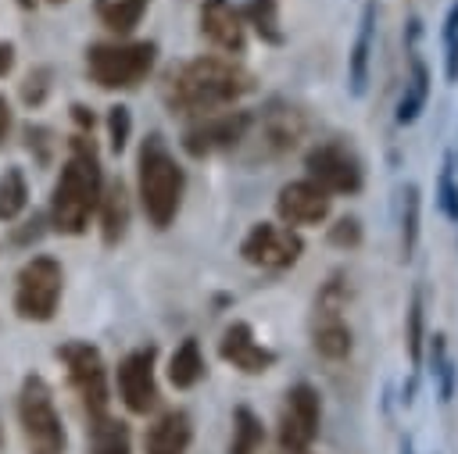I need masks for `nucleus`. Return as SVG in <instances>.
<instances>
[{
    "label": "nucleus",
    "mask_w": 458,
    "mask_h": 454,
    "mask_svg": "<svg viewBox=\"0 0 458 454\" xmlns=\"http://www.w3.org/2000/svg\"><path fill=\"white\" fill-rule=\"evenodd\" d=\"M240 254H243V261H247V265H258V268H272V272H279V268H290V265H297V261H301L304 243H301V236H297L290 225L258 222V225L243 236Z\"/></svg>",
    "instance_id": "f8f14e48"
},
{
    "label": "nucleus",
    "mask_w": 458,
    "mask_h": 454,
    "mask_svg": "<svg viewBox=\"0 0 458 454\" xmlns=\"http://www.w3.org/2000/svg\"><path fill=\"white\" fill-rule=\"evenodd\" d=\"M93 454H129V429L111 418L93 422Z\"/></svg>",
    "instance_id": "cd10ccee"
},
{
    "label": "nucleus",
    "mask_w": 458,
    "mask_h": 454,
    "mask_svg": "<svg viewBox=\"0 0 458 454\" xmlns=\"http://www.w3.org/2000/svg\"><path fill=\"white\" fill-rule=\"evenodd\" d=\"M57 357L68 365V379L75 386V393L82 397L89 418H107V368H104V357L97 347L89 343H64L57 350Z\"/></svg>",
    "instance_id": "9d476101"
},
{
    "label": "nucleus",
    "mask_w": 458,
    "mask_h": 454,
    "mask_svg": "<svg viewBox=\"0 0 458 454\" xmlns=\"http://www.w3.org/2000/svg\"><path fill=\"white\" fill-rule=\"evenodd\" d=\"M129 129H132L129 107L114 104V107L107 111V136H111V150H114V154H118V150H125V143H129Z\"/></svg>",
    "instance_id": "2f4dec72"
},
{
    "label": "nucleus",
    "mask_w": 458,
    "mask_h": 454,
    "mask_svg": "<svg viewBox=\"0 0 458 454\" xmlns=\"http://www.w3.org/2000/svg\"><path fill=\"white\" fill-rule=\"evenodd\" d=\"M426 97H429V71H426V61L419 57V50H415V43H411V75H408L404 97H401V104H397V122H401V125L415 122L419 111H422V104H426Z\"/></svg>",
    "instance_id": "412c9836"
},
{
    "label": "nucleus",
    "mask_w": 458,
    "mask_h": 454,
    "mask_svg": "<svg viewBox=\"0 0 458 454\" xmlns=\"http://www.w3.org/2000/svg\"><path fill=\"white\" fill-rule=\"evenodd\" d=\"M193 440V422L186 411H165L147 429V454H186Z\"/></svg>",
    "instance_id": "6ab92c4d"
},
{
    "label": "nucleus",
    "mask_w": 458,
    "mask_h": 454,
    "mask_svg": "<svg viewBox=\"0 0 458 454\" xmlns=\"http://www.w3.org/2000/svg\"><path fill=\"white\" fill-rule=\"evenodd\" d=\"M437 204H440V211H444L451 222H458V186H454V164H451V157H447V161H444V168H440Z\"/></svg>",
    "instance_id": "7c9ffc66"
},
{
    "label": "nucleus",
    "mask_w": 458,
    "mask_h": 454,
    "mask_svg": "<svg viewBox=\"0 0 458 454\" xmlns=\"http://www.w3.org/2000/svg\"><path fill=\"white\" fill-rule=\"evenodd\" d=\"M200 375H204L200 347H197V340H182L168 357V379H172L175 390H190V386L200 383Z\"/></svg>",
    "instance_id": "4be33fe9"
},
{
    "label": "nucleus",
    "mask_w": 458,
    "mask_h": 454,
    "mask_svg": "<svg viewBox=\"0 0 458 454\" xmlns=\"http://www.w3.org/2000/svg\"><path fill=\"white\" fill-rule=\"evenodd\" d=\"M57 300H61V265L54 257H32L18 272L14 311L29 322H47L54 318Z\"/></svg>",
    "instance_id": "6e6552de"
},
{
    "label": "nucleus",
    "mask_w": 458,
    "mask_h": 454,
    "mask_svg": "<svg viewBox=\"0 0 458 454\" xmlns=\"http://www.w3.org/2000/svg\"><path fill=\"white\" fill-rule=\"evenodd\" d=\"M422 318H426V311H422V290H411V304H408V332H404V343H408V357H411V365H419L422 361Z\"/></svg>",
    "instance_id": "c85d7f7f"
},
{
    "label": "nucleus",
    "mask_w": 458,
    "mask_h": 454,
    "mask_svg": "<svg viewBox=\"0 0 458 454\" xmlns=\"http://www.w3.org/2000/svg\"><path fill=\"white\" fill-rule=\"evenodd\" d=\"M372 32H376V4L369 0V4L361 7V21H358L354 46H351V57H347V82H351V93H354V97H361V93H365V86H369Z\"/></svg>",
    "instance_id": "a211bd4d"
},
{
    "label": "nucleus",
    "mask_w": 458,
    "mask_h": 454,
    "mask_svg": "<svg viewBox=\"0 0 458 454\" xmlns=\"http://www.w3.org/2000/svg\"><path fill=\"white\" fill-rule=\"evenodd\" d=\"M265 443V429L261 418L250 408H236L233 411V440H229V454H261Z\"/></svg>",
    "instance_id": "5701e85b"
},
{
    "label": "nucleus",
    "mask_w": 458,
    "mask_h": 454,
    "mask_svg": "<svg viewBox=\"0 0 458 454\" xmlns=\"http://www.w3.org/2000/svg\"><path fill=\"white\" fill-rule=\"evenodd\" d=\"M118 390L132 415H147L157 404V383H154V347H140L122 357L118 365Z\"/></svg>",
    "instance_id": "4468645a"
},
{
    "label": "nucleus",
    "mask_w": 458,
    "mask_h": 454,
    "mask_svg": "<svg viewBox=\"0 0 458 454\" xmlns=\"http://www.w3.org/2000/svg\"><path fill=\"white\" fill-rule=\"evenodd\" d=\"M247 21L265 43H283V25H279V0H247Z\"/></svg>",
    "instance_id": "a878e982"
},
{
    "label": "nucleus",
    "mask_w": 458,
    "mask_h": 454,
    "mask_svg": "<svg viewBox=\"0 0 458 454\" xmlns=\"http://www.w3.org/2000/svg\"><path fill=\"white\" fill-rule=\"evenodd\" d=\"M100 225H104V243H118L125 236V225H129V193L125 186L114 179L104 193H100Z\"/></svg>",
    "instance_id": "aec40b11"
},
{
    "label": "nucleus",
    "mask_w": 458,
    "mask_h": 454,
    "mask_svg": "<svg viewBox=\"0 0 458 454\" xmlns=\"http://www.w3.org/2000/svg\"><path fill=\"white\" fill-rule=\"evenodd\" d=\"M276 211L286 225H322L333 211V197L311 179H293L279 189Z\"/></svg>",
    "instance_id": "ddd939ff"
},
{
    "label": "nucleus",
    "mask_w": 458,
    "mask_h": 454,
    "mask_svg": "<svg viewBox=\"0 0 458 454\" xmlns=\"http://www.w3.org/2000/svg\"><path fill=\"white\" fill-rule=\"evenodd\" d=\"M304 129H308V118L297 107H272V111H265L261 125H258L254 157H279V154L293 150L301 143Z\"/></svg>",
    "instance_id": "2eb2a0df"
},
{
    "label": "nucleus",
    "mask_w": 458,
    "mask_h": 454,
    "mask_svg": "<svg viewBox=\"0 0 458 454\" xmlns=\"http://www.w3.org/2000/svg\"><path fill=\"white\" fill-rule=\"evenodd\" d=\"M444 75L447 82H458V0L444 18Z\"/></svg>",
    "instance_id": "c756f323"
},
{
    "label": "nucleus",
    "mask_w": 458,
    "mask_h": 454,
    "mask_svg": "<svg viewBox=\"0 0 458 454\" xmlns=\"http://www.w3.org/2000/svg\"><path fill=\"white\" fill-rule=\"evenodd\" d=\"M218 354H222L233 368H240V372H247V375L268 372V368L276 365V354L254 340V329H250L247 322H233V325L222 332Z\"/></svg>",
    "instance_id": "dca6fc26"
},
{
    "label": "nucleus",
    "mask_w": 458,
    "mask_h": 454,
    "mask_svg": "<svg viewBox=\"0 0 458 454\" xmlns=\"http://www.w3.org/2000/svg\"><path fill=\"white\" fill-rule=\"evenodd\" d=\"M182 189H186V175L175 164V157L168 154L165 139L154 132L143 139L140 147V204L150 218V225L168 229L172 218L179 214L182 204Z\"/></svg>",
    "instance_id": "7ed1b4c3"
},
{
    "label": "nucleus",
    "mask_w": 458,
    "mask_h": 454,
    "mask_svg": "<svg viewBox=\"0 0 458 454\" xmlns=\"http://www.w3.org/2000/svg\"><path fill=\"white\" fill-rule=\"evenodd\" d=\"M7 129H11V107H7V100L0 97V139L7 136Z\"/></svg>",
    "instance_id": "f704fd0d"
},
{
    "label": "nucleus",
    "mask_w": 458,
    "mask_h": 454,
    "mask_svg": "<svg viewBox=\"0 0 458 454\" xmlns=\"http://www.w3.org/2000/svg\"><path fill=\"white\" fill-rule=\"evenodd\" d=\"M11 64H14V50H11V43H0V75H7Z\"/></svg>",
    "instance_id": "72a5a7b5"
},
{
    "label": "nucleus",
    "mask_w": 458,
    "mask_h": 454,
    "mask_svg": "<svg viewBox=\"0 0 458 454\" xmlns=\"http://www.w3.org/2000/svg\"><path fill=\"white\" fill-rule=\"evenodd\" d=\"M25 200H29V189H25V175L18 168H7L0 175V222H11L25 211Z\"/></svg>",
    "instance_id": "bb28decb"
},
{
    "label": "nucleus",
    "mask_w": 458,
    "mask_h": 454,
    "mask_svg": "<svg viewBox=\"0 0 458 454\" xmlns=\"http://www.w3.org/2000/svg\"><path fill=\"white\" fill-rule=\"evenodd\" d=\"M0 447H4V433H0Z\"/></svg>",
    "instance_id": "e433bc0d"
},
{
    "label": "nucleus",
    "mask_w": 458,
    "mask_h": 454,
    "mask_svg": "<svg viewBox=\"0 0 458 454\" xmlns=\"http://www.w3.org/2000/svg\"><path fill=\"white\" fill-rule=\"evenodd\" d=\"M21 4H25V7H29V4H32V0H21ZM50 4H64V0H50Z\"/></svg>",
    "instance_id": "c9c22d12"
},
{
    "label": "nucleus",
    "mask_w": 458,
    "mask_h": 454,
    "mask_svg": "<svg viewBox=\"0 0 458 454\" xmlns=\"http://www.w3.org/2000/svg\"><path fill=\"white\" fill-rule=\"evenodd\" d=\"M18 415H21V433L29 454H64V425L54 411L50 386L39 375H25L21 397H18Z\"/></svg>",
    "instance_id": "39448f33"
},
{
    "label": "nucleus",
    "mask_w": 458,
    "mask_h": 454,
    "mask_svg": "<svg viewBox=\"0 0 458 454\" xmlns=\"http://www.w3.org/2000/svg\"><path fill=\"white\" fill-rule=\"evenodd\" d=\"M322 422V400L318 390L308 383H297L286 390V400L279 408V447L283 454H308V447L318 436Z\"/></svg>",
    "instance_id": "1a4fd4ad"
},
{
    "label": "nucleus",
    "mask_w": 458,
    "mask_h": 454,
    "mask_svg": "<svg viewBox=\"0 0 458 454\" xmlns=\"http://www.w3.org/2000/svg\"><path fill=\"white\" fill-rule=\"evenodd\" d=\"M200 32L225 54H240L247 43L243 14L233 7V0H204L200 7Z\"/></svg>",
    "instance_id": "f3484780"
},
{
    "label": "nucleus",
    "mask_w": 458,
    "mask_h": 454,
    "mask_svg": "<svg viewBox=\"0 0 458 454\" xmlns=\"http://www.w3.org/2000/svg\"><path fill=\"white\" fill-rule=\"evenodd\" d=\"M344 307H347V282L340 272H333L318 290L315 315H311V343L329 361H340L351 354V325L344 318Z\"/></svg>",
    "instance_id": "423d86ee"
},
{
    "label": "nucleus",
    "mask_w": 458,
    "mask_h": 454,
    "mask_svg": "<svg viewBox=\"0 0 458 454\" xmlns=\"http://www.w3.org/2000/svg\"><path fill=\"white\" fill-rule=\"evenodd\" d=\"M154 57H157V46L147 39H140V43H97L86 54V68L100 89H132L150 75Z\"/></svg>",
    "instance_id": "20e7f679"
},
{
    "label": "nucleus",
    "mask_w": 458,
    "mask_h": 454,
    "mask_svg": "<svg viewBox=\"0 0 458 454\" xmlns=\"http://www.w3.org/2000/svg\"><path fill=\"white\" fill-rule=\"evenodd\" d=\"M419 186L408 182L404 193H401V257L408 261L415 254V243H419Z\"/></svg>",
    "instance_id": "393cba45"
},
{
    "label": "nucleus",
    "mask_w": 458,
    "mask_h": 454,
    "mask_svg": "<svg viewBox=\"0 0 458 454\" xmlns=\"http://www.w3.org/2000/svg\"><path fill=\"white\" fill-rule=\"evenodd\" d=\"M250 125H254V114H247V111H215V114H204L200 122H193L182 132V150L190 157H208V154L229 150V147H236V143L247 139Z\"/></svg>",
    "instance_id": "9b49d317"
},
{
    "label": "nucleus",
    "mask_w": 458,
    "mask_h": 454,
    "mask_svg": "<svg viewBox=\"0 0 458 454\" xmlns=\"http://www.w3.org/2000/svg\"><path fill=\"white\" fill-rule=\"evenodd\" d=\"M147 11V0H97V14L111 32H132Z\"/></svg>",
    "instance_id": "b1692460"
},
{
    "label": "nucleus",
    "mask_w": 458,
    "mask_h": 454,
    "mask_svg": "<svg viewBox=\"0 0 458 454\" xmlns=\"http://www.w3.org/2000/svg\"><path fill=\"white\" fill-rule=\"evenodd\" d=\"M329 243H333V247H358V243H361V225H358V218H340L336 225H329Z\"/></svg>",
    "instance_id": "473e14b6"
},
{
    "label": "nucleus",
    "mask_w": 458,
    "mask_h": 454,
    "mask_svg": "<svg viewBox=\"0 0 458 454\" xmlns=\"http://www.w3.org/2000/svg\"><path fill=\"white\" fill-rule=\"evenodd\" d=\"M304 168H308V179L318 182L329 197H351L365 182L358 154L340 139H326V143L311 147L304 157Z\"/></svg>",
    "instance_id": "0eeeda50"
},
{
    "label": "nucleus",
    "mask_w": 458,
    "mask_h": 454,
    "mask_svg": "<svg viewBox=\"0 0 458 454\" xmlns=\"http://www.w3.org/2000/svg\"><path fill=\"white\" fill-rule=\"evenodd\" d=\"M104 193V175H100V161L97 150L86 136L72 139V157L61 168V179L54 186V200H50V222L57 232L79 236L89 225V214L97 211Z\"/></svg>",
    "instance_id": "f03ea898"
},
{
    "label": "nucleus",
    "mask_w": 458,
    "mask_h": 454,
    "mask_svg": "<svg viewBox=\"0 0 458 454\" xmlns=\"http://www.w3.org/2000/svg\"><path fill=\"white\" fill-rule=\"evenodd\" d=\"M254 89V75L233 57H193L165 82V100L179 114H204L236 104Z\"/></svg>",
    "instance_id": "f257e3e1"
}]
</instances>
